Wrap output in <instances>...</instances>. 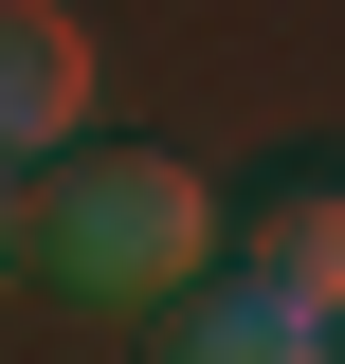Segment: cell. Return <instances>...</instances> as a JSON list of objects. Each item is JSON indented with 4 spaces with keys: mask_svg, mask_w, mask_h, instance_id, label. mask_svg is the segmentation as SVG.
Returning a JSON list of instances; mask_svg holds the SVG:
<instances>
[{
    "mask_svg": "<svg viewBox=\"0 0 345 364\" xmlns=\"http://www.w3.org/2000/svg\"><path fill=\"white\" fill-rule=\"evenodd\" d=\"M200 164H164V146H73V164L37 182V219H18V255L73 291V310H146V291H182L200 273Z\"/></svg>",
    "mask_w": 345,
    "mask_h": 364,
    "instance_id": "1",
    "label": "cell"
},
{
    "mask_svg": "<svg viewBox=\"0 0 345 364\" xmlns=\"http://www.w3.org/2000/svg\"><path fill=\"white\" fill-rule=\"evenodd\" d=\"M91 128V18L73 0H0V164Z\"/></svg>",
    "mask_w": 345,
    "mask_h": 364,
    "instance_id": "2",
    "label": "cell"
},
{
    "mask_svg": "<svg viewBox=\"0 0 345 364\" xmlns=\"http://www.w3.org/2000/svg\"><path fill=\"white\" fill-rule=\"evenodd\" d=\"M164 364H309V346H345L309 291H273V273H218V291H182V328H146Z\"/></svg>",
    "mask_w": 345,
    "mask_h": 364,
    "instance_id": "3",
    "label": "cell"
},
{
    "mask_svg": "<svg viewBox=\"0 0 345 364\" xmlns=\"http://www.w3.org/2000/svg\"><path fill=\"white\" fill-rule=\"evenodd\" d=\"M255 273L345 328V182H291V200H273V219H255Z\"/></svg>",
    "mask_w": 345,
    "mask_h": 364,
    "instance_id": "4",
    "label": "cell"
},
{
    "mask_svg": "<svg viewBox=\"0 0 345 364\" xmlns=\"http://www.w3.org/2000/svg\"><path fill=\"white\" fill-rule=\"evenodd\" d=\"M0 255H18V182H0Z\"/></svg>",
    "mask_w": 345,
    "mask_h": 364,
    "instance_id": "5",
    "label": "cell"
}]
</instances>
